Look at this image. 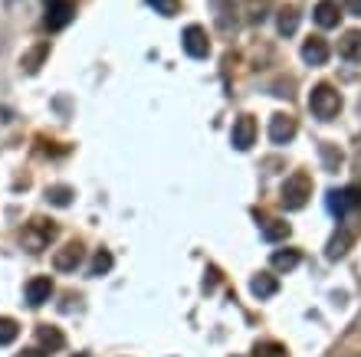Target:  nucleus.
Listing matches in <instances>:
<instances>
[{"label":"nucleus","instance_id":"4be33fe9","mask_svg":"<svg viewBox=\"0 0 361 357\" xmlns=\"http://www.w3.org/2000/svg\"><path fill=\"white\" fill-rule=\"evenodd\" d=\"M319 154H322V161H325V170H338V164H342V151L335 148V144H319Z\"/></svg>","mask_w":361,"mask_h":357},{"label":"nucleus","instance_id":"423d86ee","mask_svg":"<svg viewBox=\"0 0 361 357\" xmlns=\"http://www.w3.org/2000/svg\"><path fill=\"white\" fill-rule=\"evenodd\" d=\"M230 142L237 151H250L253 142H257V122H253V115H240L237 122H233V134H230Z\"/></svg>","mask_w":361,"mask_h":357},{"label":"nucleus","instance_id":"2eb2a0df","mask_svg":"<svg viewBox=\"0 0 361 357\" xmlns=\"http://www.w3.org/2000/svg\"><path fill=\"white\" fill-rule=\"evenodd\" d=\"M250 292H253L257 299H273L276 292H279V279H276V275H269V273H259V275H253Z\"/></svg>","mask_w":361,"mask_h":357},{"label":"nucleus","instance_id":"a878e982","mask_svg":"<svg viewBox=\"0 0 361 357\" xmlns=\"http://www.w3.org/2000/svg\"><path fill=\"white\" fill-rule=\"evenodd\" d=\"M47 200H49V203H56V207H69L73 190H69V187H49L47 190Z\"/></svg>","mask_w":361,"mask_h":357},{"label":"nucleus","instance_id":"cd10ccee","mask_svg":"<svg viewBox=\"0 0 361 357\" xmlns=\"http://www.w3.org/2000/svg\"><path fill=\"white\" fill-rule=\"evenodd\" d=\"M345 7H348V13H352V17H361V0H342Z\"/></svg>","mask_w":361,"mask_h":357},{"label":"nucleus","instance_id":"c756f323","mask_svg":"<svg viewBox=\"0 0 361 357\" xmlns=\"http://www.w3.org/2000/svg\"><path fill=\"white\" fill-rule=\"evenodd\" d=\"M20 357H47V354H39V351H23Z\"/></svg>","mask_w":361,"mask_h":357},{"label":"nucleus","instance_id":"f3484780","mask_svg":"<svg viewBox=\"0 0 361 357\" xmlns=\"http://www.w3.org/2000/svg\"><path fill=\"white\" fill-rule=\"evenodd\" d=\"M286 236H289V223H286V220H276V216L263 220V239H267V243H279Z\"/></svg>","mask_w":361,"mask_h":357},{"label":"nucleus","instance_id":"1a4fd4ad","mask_svg":"<svg viewBox=\"0 0 361 357\" xmlns=\"http://www.w3.org/2000/svg\"><path fill=\"white\" fill-rule=\"evenodd\" d=\"M49 295H53V279H49V275H37V279L27 282V301L33 308H39L43 301H49Z\"/></svg>","mask_w":361,"mask_h":357},{"label":"nucleus","instance_id":"dca6fc26","mask_svg":"<svg viewBox=\"0 0 361 357\" xmlns=\"http://www.w3.org/2000/svg\"><path fill=\"white\" fill-rule=\"evenodd\" d=\"M49 56V43H37V46L30 49V53H23V59H20V66H23V73H39V66H43V59Z\"/></svg>","mask_w":361,"mask_h":357},{"label":"nucleus","instance_id":"6ab92c4d","mask_svg":"<svg viewBox=\"0 0 361 357\" xmlns=\"http://www.w3.org/2000/svg\"><path fill=\"white\" fill-rule=\"evenodd\" d=\"M299 249H279V253H273V269L276 273H293L295 265H299Z\"/></svg>","mask_w":361,"mask_h":357},{"label":"nucleus","instance_id":"39448f33","mask_svg":"<svg viewBox=\"0 0 361 357\" xmlns=\"http://www.w3.org/2000/svg\"><path fill=\"white\" fill-rule=\"evenodd\" d=\"M73 17H76V4L73 0H49L43 23H47V30H63Z\"/></svg>","mask_w":361,"mask_h":357},{"label":"nucleus","instance_id":"bb28decb","mask_svg":"<svg viewBox=\"0 0 361 357\" xmlns=\"http://www.w3.org/2000/svg\"><path fill=\"white\" fill-rule=\"evenodd\" d=\"M148 4H152L161 17H174V13H178V7H180V0H148Z\"/></svg>","mask_w":361,"mask_h":357},{"label":"nucleus","instance_id":"9d476101","mask_svg":"<svg viewBox=\"0 0 361 357\" xmlns=\"http://www.w3.org/2000/svg\"><path fill=\"white\" fill-rule=\"evenodd\" d=\"M79 263H82V243H66L53 256V265H56L59 273H73Z\"/></svg>","mask_w":361,"mask_h":357},{"label":"nucleus","instance_id":"f257e3e1","mask_svg":"<svg viewBox=\"0 0 361 357\" xmlns=\"http://www.w3.org/2000/svg\"><path fill=\"white\" fill-rule=\"evenodd\" d=\"M312 197V177L302 174V170H295L293 177H286L283 190H279V200H283L286 210H302Z\"/></svg>","mask_w":361,"mask_h":357},{"label":"nucleus","instance_id":"a211bd4d","mask_svg":"<svg viewBox=\"0 0 361 357\" xmlns=\"http://www.w3.org/2000/svg\"><path fill=\"white\" fill-rule=\"evenodd\" d=\"M276 27H279V33L283 37H293L295 30H299V10L289 4V7L279 10V20H276Z\"/></svg>","mask_w":361,"mask_h":357},{"label":"nucleus","instance_id":"5701e85b","mask_svg":"<svg viewBox=\"0 0 361 357\" xmlns=\"http://www.w3.org/2000/svg\"><path fill=\"white\" fill-rule=\"evenodd\" d=\"M17 334H20V325L13 318H0V348L4 344H13L17 341Z\"/></svg>","mask_w":361,"mask_h":357},{"label":"nucleus","instance_id":"7ed1b4c3","mask_svg":"<svg viewBox=\"0 0 361 357\" xmlns=\"http://www.w3.org/2000/svg\"><path fill=\"white\" fill-rule=\"evenodd\" d=\"M309 108H312L315 118H322V122H329L332 115H338V108H342V95L335 92L329 82L315 85L312 95H309Z\"/></svg>","mask_w":361,"mask_h":357},{"label":"nucleus","instance_id":"6e6552de","mask_svg":"<svg viewBox=\"0 0 361 357\" xmlns=\"http://www.w3.org/2000/svg\"><path fill=\"white\" fill-rule=\"evenodd\" d=\"M295 138V118L293 115H273V122H269V142L273 144H289Z\"/></svg>","mask_w":361,"mask_h":357},{"label":"nucleus","instance_id":"20e7f679","mask_svg":"<svg viewBox=\"0 0 361 357\" xmlns=\"http://www.w3.org/2000/svg\"><path fill=\"white\" fill-rule=\"evenodd\" d=\"M361 207V187H342V190H329V210L335 216H345L352 210Z\"/></svg>","mask_w":361,"mask_h":357},{"label":"nucleus","instance_id":"ddd939ff","mask_svg":"<svg viewBox=\"0 0 361 357\" xmlns=\"http://www.w3.org/2000/svg\"><path fill=\"white\" fill-rule=\"evenodd\" d=\"M338 56L348 59V63H361V30H348L338 39Z\"/></svg>","mask_w":361,"mask_h":357},{"label":"nucleus","instance_id":"0eeeda50","mask_svg":"<svg viewBox=\"0 0 361 357\" xmlns=\"http://www.w3.org/2000/svg\"><path fill=\"white\" fill-rule=\"evenodd\" d=\"M180 43L188 49V56H194V59H204L210 53V39H207V33H204V27H188L184 37H180Z\"/></svg>","mask_w":361,"mask_h":357},{"label":"nucleus","instance_id":"7c9ffc66","mask_svg":"<svg viewBox=\"0 0 361 357\" xmlns=\"http://www.w3.org/2000/svg\"><path fill=\"white\" fill-rule=\"evenodd\" d=\"M79 357H86V354H79Z\"/></svg>","mask_w":361,"mask_h":357},{"label":"nucleus","instance_id":"c85d7f7f","mask_svg":"<svg viewBox=\"0 0 361 357\" xmlns=\"http://www.w3.org/2000/svg\"><path fill=\"white\" fill-rule=\"evenodd\" d=\"M352 334H361V315L355 318V325H352Z\"/></svg>","mask_w":361,"mask_h":357},{"label":"nucleus","instance_id":"393cba45","mask_svg":"<svg viewBox=\"0 0 361 357\" xmlns=\"http://www.w3.org/2000/svg\"><path fill=\"white\" fill-rule=\"evenodd\" d=\"M109 269H112V253H109V249H99L92 259V275H105Z\"/></svg>","mask_w":361,"mask_h":357},{"label":"nucleus","instance_id":"f8f14e48","mask_svg":"<svg viewBox=\"0 0 361 357\" xmlns=\"http://www.w3.org/2000/svg\"><path fill=\"white\" fill-rule=\"evenodd\" d=\"M312 17L322 30H332V27H338V17H342V13H338V4H335V0H319Z\"/></svg>","mask_w":361,"mask_h":357},{"label":"nucleus","instance_id":"aec40b11","mask_svg":"<svg viewBox=\"0 0 361 357\" xmlns=\"http://www.w3.org/2000/svg\"><path fill=\"white\" fill-rule=\"evenodd\" d=\"M352 239H355L352 230H342V233H335V236H332V243H329V259H342V256L348 253Z\"/></svg>","mask_w":361,"mask_h":357},{"label":"nucleus","instance_id":"9b49d317","mask_svg":"<svg viewBox=\"0 0 361 357\" xmlns=\"http://www.w3.org/2000/svg\"><path fill=\"white\" fill-rule=\"evenodd\" d=\"M302 59L309 63V66H322V63H329V43H325L322 37H309L302 43Z\"/></svg>","mask_w":361,"mask_h":357},{"label":"nucleus","instance_id":"b1692460","mask_svg":"<svg viewBox=\"0 0 361 357\" xmlns=\"http://www.w3.org/2000/svg\"><path fill=\"white\" fill-rule=\"evenodd\" d=\"M257 357H286V348L283 344H276V341H259L257 348H253Z\"/></svg>","mask_w":361,"mask_h":357},{"label":"nucleus","instance_id":"412c9836","mask_svg":"<svg viewBox=\"0 0 361 357\" xmlns=\"http://www.w3.org/2000/svg\"><path fill=\"white\" fill-rule=\"evenodd\" d=\"M214 4V10H217V23L224 30H230L233 23H230V13H237V4L240 0H210Z\"/></svg>","mask_w":361,"mask_h":357},{"label":"nucleus","instance_id":"4468645a","mask_svg":"<svg viewBox=\"0 0 361 357\" xmlns=\"http://www.w3.org/2000/svg\"><path fill=\"white\" fill-rule=\"evenodd\" d=\"M37 341L47 351H63V348H66V334H63L59 328H53V325H39V328H37Z\"/></svg>","mask_w":361,"mask_h":357},{"label":"nucleus","instance_id":"f03ea898","mask_svg":"<svg viewBox=\"0 0 361 357\" xmlns=\"http://www.w3.org/2000/svg\"><path fill=\"white\" fill-rule=\"evenodd\" d=\"M20 239H23V246H27L30 253H39V249H47V246L56 239V223H53V220L37 216V220H30V223L23 226Z\"/></svg>","mask_w":361,"mask_h":357}]
</instances>
